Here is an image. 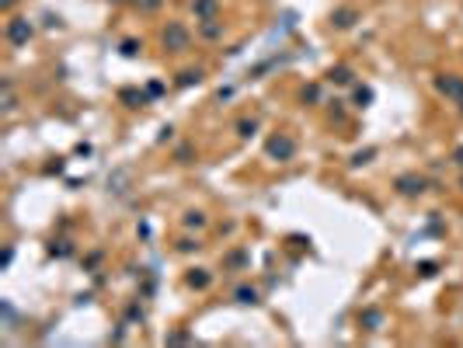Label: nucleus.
Segmentation results:
<instances>
[{
    "label": "nucleus",
    "instance_id": "obj_16",
    "mask_svg": "<svg viewBox=\"0 0 463 348\" xmlns=\"http://www.w3.org/2000/svg\"><path fill=\"white\" fill-rule=\"evenodd\" d=\"M254 129H258V122H254V119H251V122H240V136H251Z\"/></svg>",
    "mask_w": 463,
    "mask_h": 348
},
{
    "label": "nucleus",
    "instance_id": "obj_2",
    "mask_svg": "<svg viewBox=\"0 0 463 348\" xmlns=\"http://www.w3.org/2000/svg\"><path fill=\"white\" fill-rule=\"evenodd\" d=\"M435 87H439V94H446L453 101H463V77H439Z\"/></svg>",
    "mask_w": 463,
    "mask_h": 348
},
{
    "label": "nucleus",
    "instance_id": "obj_5",
    "mask_svg": "<svg viewBox=\"0 0 463 348\" xmlns=\"http://www.w3.org/2000/svg\"><path fill=\"white\" fill-rule=\"evenodd\" d=\"M397 188H400V195H421L425 192V181L414 178V174H404V178H397Z\"/></svg>",
    "mask_w": 463,
    "mask_h": 348
},
{
    "label": "nucleus",
    "instance_id": "obj_3",
    "mask_svg": "<svg viewBox=\"0 0 463 348\" xmlns=\"http://www.w3.org/2000/svg\"><path fill=\"white\" fill-rule=\"evenodd\" d=\"M268 153L279 157V160H289V157L296 153V143H293L289 136H275V139H268Z\"/></svg>",
    "mask_w": 463,
    "mask_h": 348
},
{
    "label": "nucleus",
    "instance_id": "obj_14",
    "mask_svg": "<svg viewBox=\"0 0 463 348\" xmlns=\"http://www.w3.org/2000/svg\"><path fill=\"white\" fill-rule=\"evenodd\" d=\"M136 49H140V46H136L133 39H129V42H122V56H136Z\"/></svg>",
    "mask_w": 463,
    "mask_h": 348
},
{
    "label": "nucleus",
    "instance_id": "obj_18",
    "mask_svg": "<svg viewBox=\"0 0 463 348\" xmlns=\"http://www.w3.org/2000/svg\"><path fill=\"white\" fill-rule=\"evenodd\" d=\"M11 4H14V0H4V11H11Z\"/></svg>",
    "mask_w": 463,
    "mask_h": 348
},
{
    "label": "nucleus",
    "instance_id": "obj_6",
    "mask_svg": "<svg viewBox=\"0 0 463 348\" xmlns=\"http://www.w3.org/2000/svg\"><path fill=\"white\" fill-rule=\"evenodd\" d=\"M213 14H216V0H199V4H195V18L213 21Z\"/></svg>",
    "mask_w": 463,
    "mask_h": 348
},
{
    "label": "nucleus",
    "instance_id": "obj_8",
    "mask_svg": "<svg viewBox=\"0 0 463 348\" xmlns=\"http://www.w3.org/2000/svg\"><path fill=\"white\" fill-rule=\"evenodd\" d=\"M327 77H331L334 84H352V70H348V67H334Z\"/></svg>",
    "mask_w": 463,
    "mask_h": 348
},
{
    "label": "nucleus",
    "instance_id": "obj_11",
    "mask_svg": "<svg viewBox=\"0 0 463 348\" xmlns=\"http://www.w3.org/2000/svg\"><path fill=\"white\" fill-rule=\"evenodd\" d=\"M355 101H359V105H369V101H373V91H369V87H355Z\"/></svg>",
    "mask_w": 463,
    "mask_h": 348
},
{
    "label": "nucleus",
    "instance_id": "obj_1",
    "mask_svg": "<svg viewBox=\"0 0 463 348\" xmlns=\"http://www.w3.org/2000/svg\"><path fill=\"white\" fill-rule=\"evenodd\" d=\"M7 39H11V46H25L32 39V21L28 18H14L7 25Z\"/></svg>",
    "mask_w": 463,
    "mask_h": 348
},
{
    "label": "nucleus",
    "instance_id": "obj_13",
    "mask_svg": "<svg viewBox=\"0 0 463 348\" xmlns=\"http://www.w3.org/2000/svg\"><path fill=\"white\" fill-rule=\"evenodd\" d=\"M185 223H188V226H202V223H206V216H202V212H188V216H185Z\"/></svg>",
    "mask_w": 463,
    "mask_h": 348
},
{
    "label": "nucleus",
    "instance_id": "obj_4",
    "mask_svg": "<svg viewBox=\"0 0 463 348\" xmlns=\"http://www.w3.org/2000/svg\"><path fill=\"white\" fill-rule=\"evenodd\" d=\"M164 46L174 49V53L185 49V46H188V32H185L181 25H167V32H164Z\"/></svg>",
    "mask_w": 463,
    "mask_h": 348
},
{
    "label": "nucleus",
    "instance_id": "obj_12",
    "mask_svg": "<svg viewBox=\"0 0 463 348\" xmlns=\"http://www.w3.org/2000/svg\"><path fill=\"white\" fill-rule=\"evenodd\" d=\"M188 282H192V285H199V289H206V285H209V275H202V272L195 275V272H192V275H188Z\"/></svg>",
    "mask_w": 463,
    "mask_h": 348
},
{
    "label": "nucleus",
    "instance_id": "obj_15",
    "mask_svg": "<svg viewBox=\"0 0 463 348\" xmlns=\"http://www.w3.org/2000/svg\"><path fill=\"white\" fill-rule=\"evenodd\" d=\"M122 101H140V105H143L147 98H143V94H136V91H122Z\"/></svg>",
    "mask_w": 463,
    "mask_h": 348
},
{
    "label": "nucleus",
    "instance_id": "obj_17",
    "mask_svg": "<svg viewBox=\"0 0 463 348\" xmlns=\"http://www.w3.org/2000/svg\"><path fill=\"white\" fill-rule=\"evenodd\" d=\"M202 32H206V39H216V35H220V25H206Z\"/></svg>",
    "mask_w": 463,
    "mask_h": 348
},
{
    "label": "nucleus",
    "instance_id": "obj_9",
    "mask_svg": "<svg viewBox=\"0 0 463 348\" xmlns=\"http://www.w3.org/2000/svg\"><path fill=\"white\" fill-rule=\"evenodd\" d=\"M237 299H240V303H258V289L240 285V289H237Z\"/></svg>",
    "mask_w": 463,
    "mask_h": 348
},
{
    "label": "nucleus",
    "instance_id": "obj_7",
    "mask_svg": "<svg viewBox=\"0 0 463 348\" xmlns=\"http://www.w3.org/2000/svg\"><path fill=\"white\" fill-rule=\"evenodd\" d=\"M352 21H355V11H338V14H331V25H338V28H352Z\"/></svg>",
    "mask_w": 463,
    "mask_h": 348
},
{
    "label": "nucleus",
    "instance_id": "obj_10",
    "mask_svg": "<svg viewBox=\"0 0 463 348\" xmlns=\"http://www.w3.org/2000/svg\"><path fill=\"white\" fill-rule=\"evenodd\" d=\"M199 80H202V73H199V70H185L178 84H181V87H188V84H199Z\"/></svg>",
    "mask_w": 463,
    "mask_h": 348
}]
</instances>
